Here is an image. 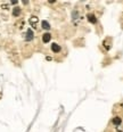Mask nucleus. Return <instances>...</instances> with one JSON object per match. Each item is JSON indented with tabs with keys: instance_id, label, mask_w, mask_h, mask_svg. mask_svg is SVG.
Masks as SVG:
<instances>
[{
	"instance_id": "nucleus-6",
	"label": "nucleus",
	"mask_w": 123,
	"mask_h": 132,
	"mask_svg": "<svg viewBox=\"0 0 123 132\" xmlns=\"http://www.w3.org/2000/svg\"><path fill=\"white\" fill-rule=\"evenodd\" d=\"M41 26H42V29H45V30H49L50 29V25H49V23H48L47 20H42Z\"/></svg>"
},
{
	"instance_id": "nucleus-1",
	"label": "nucleus",
	"mask_w": 123,
	"mask_h": 132,
	"mask_svg": "<svg viewBox=\"0 0 123 132\" xmlns=\"http://www.w3.org/2000/svg\"><path fill=\"white\" fill-rule=\"evenodd\" d=\"M87 18H88V20L90 23H92V24H96V23H97V18H96V16L93 15V14H89V15L87 16Z\"/></svg>"
},
{
	"instance_id": "nucleus-9",
	"label": "nucleus",
	"mask_w": 123,
	"mask_h": 132,
	"mask_svg": "<svg viewBox=\"0 0 123 132\" xmlns=\"http://www.w3.org/2000/svg\"><path fill=\"white\" fill-rule=\"evenodd\" d=\"M76 15H77V13H76V11H74V13H73V18L76 17Z\"/></svg>"
},
{
	"instance_id": "nucleus-3",
	"label": "nucleus",
	"mask_w": 123,
	"mask_h": 132,
	"mask_svg": "<svg viewBox=\"0 0 123 132\" xmlns=\"http://www.w3.org/2000/svg\"><path fill=\"white\" fill-rule=\"evenodd\" d=\"M50 39H51V34H50V33H45V34L42 35V41H43L45 43H48V42H49Z\"/></svg>"
},
{
	"instance_id": "nucleus-10",
	"label": "nucleus",
	"mask_w": 123,
	"mask_h": 132,
	"mask_svg": "<svg viewBox=\"0 0 123 132\" xmlns=\"http://www.w3.org/2000/svg\"><path fill=\"white\" fill-rule=\"evenodd\" d=\"M122 107H123V104H122Z\"/></svg>"
},
{
	"instance_id": "nucleus-4",
	"label": "nucleus",
	"mask_w": 123,
	"mask_h": 132,
	"mask_svg": "<svg viewBox=\"0 0 123 132\" xmlns=\"http://www.w3.org/2000/svg\"><path fill=\"white\" fill-rule=\"evenodd\" d=\"M38 20H39V18L36 17V16H32V17L30 18V24H31L33 27H35V26H36V23H38Z\"/></svg>"
},
{
	"instance_id": "nucleus-7",
	"label": "nucleus",
	"mask_w": 123,
	"mask_h": 132,
	"mask_svg": "<svg viewBox=\"0 0 123 132\" xmlns=\"http://www.w3.org/2000/svg\"><path fill=\"white\" fill-rule=\"evenodd\" d=\"M19 14H20V8L15 7V8L13 9V15L14 16H19Z\"/></svg>"
},
{
	"instance_id": "nucleus-2",
	"label": "nucleus",
	"mask_w": 123,
	"mask_h": 132,
	"mask_svg": "<svg viewBox=\"0 0 123 132\" xmlns=\"http://www.w3.org/2000/svg\"><path fill=\"white\" fill-rule=\"evenodd\" d=\"M33 36H34V34H33V31L29 29V30H27V31H26V38H25V39H26L27 41H31L32 39H33Z\"/></svg>"
},
{
	"instance_id": "nucleus-5",
	"label": "nucleus",
	"mask_w": 123,
	"mask_h": 132,
	"mask_svg": "<svg viewBox=\"0 0 123 132\" xmlns=\"http://www.w3.org/2000/svg\"><path fill=\"white\" fill-rule=\"evenodd\" d=\"M51 50L54 52H59L60 51V46H58L57 43H52L51 45Z\"/></svg>"
},
{
	"instance_id": "nucleus-8",
	"label": "nucleus",
	"mask_w": 123,
	"mask_h": 132,
	"mask_svg": "<svg viewBox=\"0 0 123 132\" xmlns=\"http://www.w3.org/2000/svg\"><path fill=\"white\" fill-rule=\"evenodd\" d=\"M121 122H122V121H121L120 117H114V118H113V123H114L115 125H120Z\"/></svg>"
}]
</instances>
